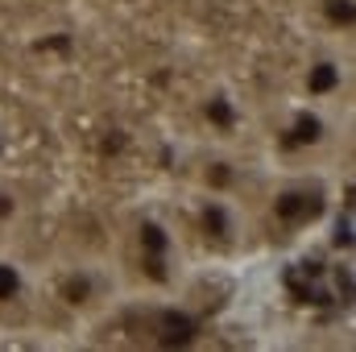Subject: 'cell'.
<instances>
[{"label": "cell", "instance_id": "1", "mask_svg": "<svg viewBox=\"0 0 356 352\" xmlns=\"http://www.w3.org/2000/svg\"><path fill=\"white\" fill-rule=\"evenodd\" d=\"M241 232H245V224H241V211L228 195H207L199 203V237L207 245H236Z\"/></svg>", "mask_w": 356, "mask_h": 352}, {"label": "cell", "instance_id": "2", "mask_svg": "<svg viewBox=\"0 0 356 352\" xmlns=\"http://www.w3.org/2000/svg\"><path fill=\"white\" fill-rule=\"evenodd\" d=\"M319 207H323V195H319L315 186H307V182L282 186V191L273 195V203H269V211H273V220H277L282 228H307V224L319 216Z\"/></svg>", "mask_w": 356, "mask_h": 352}, {"label": "cell", "instance_id": "3", "mask_svg": "<svg viewBox=\"0 0 356 352\" xmlns=\"http://www.w3.org/2000/svg\"><path fill=\"white\" fill-rule=\"evenodd\" d=\"M104 294H108L104 273H99V269H91V265H75V269H67V273H63V282H58V298H63L67 307H75V311L95 307Z\"/></svg>", "mask_w": 356, "mask_h": 352}, {"label": "cell", "instance_id": "4", "mask_svg": "<svg viewBox=\"0 0 356 352\" xmlns=\"http://www.w3.org/2000/svg\"><path fill=\"white\" fill-rule=\"evenodd\" d=\"M344 88V63L336 54H319L315 63H307V75H302V91L311 99H327Z\"/></svg>", "mask_w": 356, "mask_h": 352}, {"label": "cell", "instance_id": "5", "mask_svg": "<svg viewBox=\"0 0 356 352\" xmlns=\"http://www.w3.org/2000/svg\"><path fill=\"white\" fill-rule=\"evenodd\" d=\"M327 137V120L315 112V108H298L294 116H290V125H286V145L290 150H311V145H319Z\"/></svg>", "mask_w": 356, "mask_h": 352}, {"label": "cell", "instance_id": "6", "mask_svg": "<svg viewBox=\"0 0 356 352\" xmlns=\"http://www.w3.org/2000/svg\"><path fill=\"white\" fill-rule=\"evenodd\" d=\"M199 112H203L207 129H216V133H236L241 129V104L228 91H207L203 104H199Z\"/></svg>", "mask_w": 356, "mask_h": 352}, {"label": "cell", "instance_id": "7", "mask_svg": "<svg viewBox=\"0 0 356 352\" xmlns=\"http://www.w3.org/2000/svg\"><path fill=\"white\" fill-rule=\"evenodd\" d=\"M137 249H141V257H175V232L162 220H141L137 224Z\"/></svg>", "mask_w": 356, "mask_h": 352}, {"label": "cell", "instance_id": "8", "mask_svg": "<svg viewBox=\"0 0 356 352\" xmlns=\"http://www.w3.org/2000/svg\"><path fill=\"white\" fill-rule=\"evenodd\" d=\"M199 178H203L207 195H232V191H236V178H241V170H236L228 158H207V162H203V170H199Z\"/></svg>", "mask_w": 356, "mask_h": 352}, {"label": "cell", "instance_id": "9", "mask_svg": "<svg viewBox=\"0 0 356 352\" xmlns=\"http://www.w3.org/2000/svg\"><path fill=\"white\" fill-rule=\"evenodd\" d=\"M25 269L13 262V257H0V307H13L25 298Z\"/></svg>", "mask_w": 356, "mask_h": 352}, {"label": "cell", "instance_id": "10", "mask_svg": "<svg viewBox=\"0 0 356 352\" xmlns=\"http://www.w3.org/2000/svg\"><path fill=\"white\" fill-rule=\"evenodd\" d=\"M319 13H323V21H327L336 33H353L356 0H319Z\"/></svg>", "mask_w": 356, "mask_h": 352}, {"label": "cell", "instance_id": "11", "mask_svg": "<svg viewBox=\"0 0 356 352\" xmlns=\"http://www.w3.org/2000/svg\"><path fill=\"white\" fill-rule=\"evenodd\" d=\"M17 220H21V199H17V191L0 186V228H8Z\"/></svg>", "mask_w": 356, "mask_h": 352}, {"label": "cell", "instance_id": "12", "mask_svg": "<svg viewBox=\"0 0 356 352\" xmlns=\"http://www.w3.org/2000/svg\"><path fill=\"white\" fill-rule=\"evenodd\" d=\"M4 154H8V137H4V129H0V162H4Z\"/></svg>", "mask_w": 356, "mask_h": 352}]
</instances>
